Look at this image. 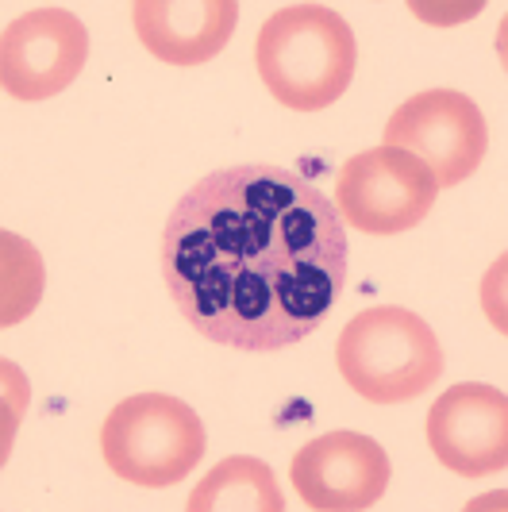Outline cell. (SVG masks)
I'll use <instances>...</instances> for the list:
<instances>
[{"mask_svg": "<svg viewBox=\"0 0 508 512\" xmlns=\"http://www.w3.org/2000/svg\"><path fill=\"white\" fill-rule=\"evenodd\" d=\"M89 58V31L70 8H31L0 35V85L16 101L70 89Z\"/></svg>", "mask_w": 508, "mask_h": 512, "instance_id": "obj_7", "label": "cell"}, {"mask_svg": "<svg viewBox=\"0 0 508 512\" xmlns=\"http://www.w3.org/2000/svg\"><path fill=\"white\" fill-rule=\"evenodd\" d=\"M439 185L432 170L401 147H370L347 158L335 178V212L347 228L366 235H401L424 224Z\"/></svg>", "mask_w": 508, "mask_h": 512, "instance_id": "obj_5", "label": "cell"}, {"mask_svg": "<svg viewBox=\"0 0 508 512\" xmlns=\"http://www.w3.org/2000/svg\"><path fill=\"white\" fill-rule=\"evenodd\" d=\"M135 35L158 62L204 66L224 51L239 24L235 0H139L131 4Z\"/></svg>", "mask_w": 508, "mask_h": 512, "instance_id": "obj_10", "label": "cell"}, {"mask_svg": "<svg viewBox=\"0 0 508 512\" xmlns=\"http://www.w3.org/2000/svg\"><path fill=\"white\" fill-rule=\"evenodd\" d=\"M0 247H4V305H0V324L12 328L43 297V258H39V251L27 239L12 235V231H4Z\"/></svg>", "mask_w": 508, "mask_h": 512, "instance_id": "obj_12", "label": "cell"}, {"mask_svg": "<svg viewBox=\"0 0 508 512\" xmlns=\"http://www.w3.org/2000/svg\"><path fill=\"white\" fill-rule=\"evenodd\" d=\"M189 512H281L285 497L274 470L254 455L216 462L189 493Z\"/></svg>", "mask_w": 508, "mask_h": 512, "instance_id": "obj_11", "label": "cell"}, {"mask_svg": "<svg viewBox=\"0 0 508 512\" xmlns=\"http://www.w3.org/2000/svg\"><path fill=\"white\" fill-rule=\"evenodd\" d=\"M385 147L416 154L439 189L466 181L489 151L482 108L458 89H424L408 97L385 124Z\"/></svg>", "mask_w": 508, "mask_h": 512, "instance_id": "obj_6", "label": "cell"}, {"mask_svg": "<svg viewBox=\"0 0 508 512\" xmlns=\"http://www.w3.org/2000/svg\"><path fill=\"white\" fill-rule=\"evenodd\" d=\"M358 43L328 4H285L254 43V66L270 97L293 112H320L355 81Z\"/></svg>", "mask_w": 508, "mask_h": 512, "instance_id": "obj_2", "label": "cell"}, {"mask_svg": "<svg viewBox=\"0 0 508 512\" xmlns=\"http://www.w3.org/2000/svg\"><path fill=\"white\" fill-rule=\"evenodd\" d=\"M432 455L451 474L482 478L508 466V397L497 385H451L428 412Z\"/></svg>", "mask_w": 508, "mask_h": 512, "instance_id": "obj_9", "label": "cell"}, {"mask_svg": "<svg viewBox=\"0 0 508 512\" xmlns=\"http://www.w3.org/2000/svg\"><path fill=\"white\" fill-rule=\"evenodd\" d=\"M347 224L289 166L204 174L162 228V285L193 332L231 351H285L347 289Z\"/></svg>", "mask_w": 508, "mask_h": 512, "instance_id": "obj_1", "label": "cell"}, {"mask_svg": "<svg viewBox=\"0 0 508 512\" xmlns=\"http://www.w3.org/2000/svg\"><path fill=\"white\" fill-rule=\"evenodd\" d=\"M204 424L170 393L124 397L101 424V455L116 478L143 489H166L185 482L204 459Z\"/></svg>", "mask_w": 508, "mask_h": 512, "instance_id": "obj_4", "label": "cell"}, {"mask_svg": "<svg viewBox=\"0 0 508 512\" xmlns=\"http://www.w3.org/2000/svg\"><path fill=\"white\" fill-rule=\"evenodd\" d=\"M389 455L385 447L358 432H328L305 443L289 478L297 497L316 512H362L374 509L389 489Z\"/></svg>", "mask_w": 508, "mask_h": 512, "instance_id": "obj_8", "label": "cell"}, {"mask_svg": "<svg viewBox=\"0 0 508 512\" xmlns=\"http://www.w3.org/2000/svg\"><path fill=\"white\" fill-rule=\"evenodd\" d=\"M335 362L343 382L370 405H405L443 374V347L428 320L397 305L362 308L339 332Z\"/></svg>", "mask_w": 508, "mask_h": 512, "instance_id": "obj_3", "label": "cell"}]
</instances>
